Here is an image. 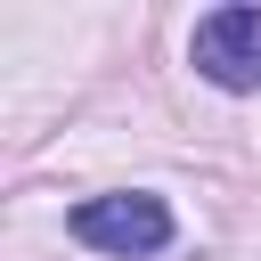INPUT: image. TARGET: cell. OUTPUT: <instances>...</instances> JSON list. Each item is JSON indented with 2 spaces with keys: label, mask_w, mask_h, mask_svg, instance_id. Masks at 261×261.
<instances>
[{
  "label": "cell",
  "mask_w": 261,
  "mask_h": 261,
  "mask_svg": "<svg viewBox=\"0 0 261 261\" xmlns=\"http://www.w3.org/2000/svg\"><path fill=\"white\" fill-rule=\"evenodd\" d=\"M73 237L130 261V253H163L171 245V212H163V196H90L73 212Z\"/></svg>",
  "instance_id": "1"
},
{
  "label": "cell",
  "mask_w": 261,
  "mask_h": 261,
  "mask_svg": "<svg viewBox=\"0 0 261 261\" xmlns=\"http://www.w3.org/2000/svg\"><path fill=\"white\" fill-rule=\"evenodd\" d=\"M196 73L220 90H261V8H212L196 24Z\"/></svg>",
  "instance_id": "2"
}]
</instances>
